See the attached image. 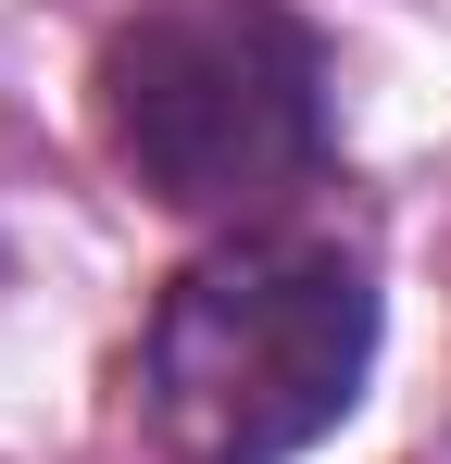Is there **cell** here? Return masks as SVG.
I'll return each instance as SVG.
<instances>
[{
  "label": "cell",
  "instance_id": "1",
  "mask_svg": "<svg viewBox=\"0 0 451 464\" xmlns=\"http://www.w3.org/2000/svg\"><path fill=\"white\" fill-rule=\"evenodd\" d=\"M376 377V276L313 227H238L139 339V414L176 464H289Z\"/></svg>",
  "mask_w": 451,
  "mask_h": 464
},
{
  "label": "cell",
  "instance_id": "2",
  "mask_svg": "<svg viewBox=\"0 0 451 464\" xmlns=\"http://www.w3.org/2000/svg\"><path fill=\"white\" fill-rule=\"evenodd\" d=\"M101 139L163 214L264 227L326 163V51L301 0H139L101 51Z\"/></svg>",
  "mask_w": 451,
  "mask_h": 464
}]
</instances>
